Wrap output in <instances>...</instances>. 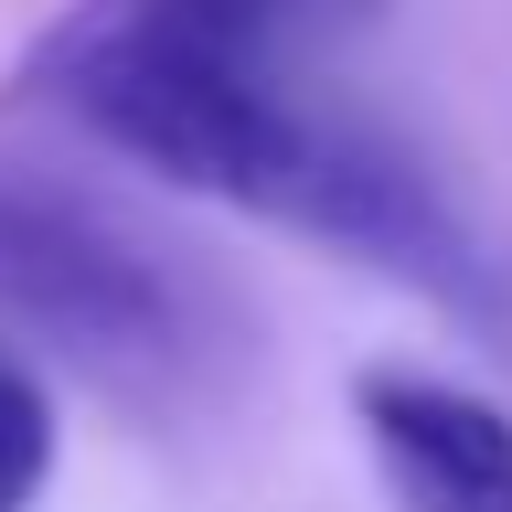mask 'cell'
Returning a JSON list of instances; mask_svg holds the SVG:
<instances>
[{"label":"cell","instance_id":"obj_1","mask_svg":"<svg viewBox=\"0 0 512 512\" xmlns=\"http://www.w3.org/2000/svg\"><path fill=\"white\" fill-rule=\"evenodd\" d=\"M0 299L86 352H160L171 331L150 256L64 192H0Z\"/></svg>","mask_w":512,"mask_h":512},{"label":"cell","instance_id":"obj_3","mask_svg":"<svg viewBox=\"0 0 512 512\" xmlns=\"http://www.w3.org/2000/svg\"><path fill=\"white\" fill-rule=\"evenodd\" d=\"M352 0H75L54 32L86 43H150V54H224V64H278L288 32L331 22Z\"/></svg>","mask_w":512,"mask_h":512},{"label":"cell","instance_id":"obj_2","mask_svg":"<svg viewBox=\"0 0 512 512\" xmlns=\"http://www.w3.org/2000/svg\"><path fill=\"white\" fill-rule=\"evenodd\" d=\"M352 416L406 512H512V416L491 395L416 363H374L352 374Z\"/></svg>","mask_w":512,"mask_h":512},{"label":"cell","instance_id":"obj_4","mask_svg":"<svg viewBox=\"0 0 512 512\" xmlns=\"http://www.w3.org/2000/svg\"><path fill=\"white\" fill-rule=\"evenodd\" d=\"M54 480V395L0 352V512H22Z\"/></svg>","mask_w":512,"mask_h":512}]
</instances>
